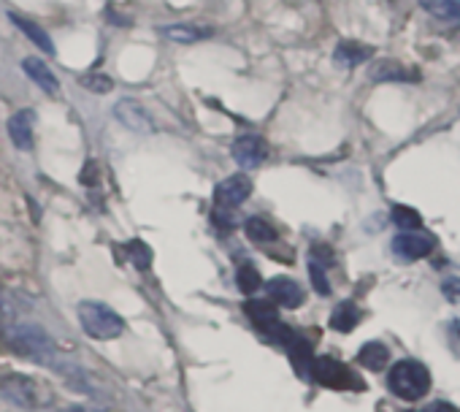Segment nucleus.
Wrapping results in <instances>:
<instances>
[{
  "mask_svg": "<svg viewBox=\"0 0 460 412\" xmlns=\"http://www.w3.org/2000/svg\"><path fill=\"white\" fill-rule=\"evenodd\" d=\"M4 339L9 342L12 350H17L20 355L33 358V361H39L44 366H55L60 361V353H58L55 342L49 339V334L41 331L33 323H12Z\"/></svg>",
  "mask_w": 460,
  "mask_h": 412,
  "instance_id": "obj_1",
  "label": "nucleus"
},
{
  "mask_svg": "<svg viewBox=\"0 0 460 412\" xmlns=\"http://www.w3.org/2000/svg\"><path fill=\"white\" fill-rule=\"evenodd\" d=\"M0 399L12 401L14 407L39 409V407H49L52 404V390L44 382H39L36 377L14 372V374L0 377Z\"/></svg>",
  "mask_w": 460,
  "mask_h": 412,
  "instance_id": "obj_2",
  "label": "nucleus"
},
{
  "mask_svg": "<svg viewBox=\"0 0 460 412\" xmlns=\"http://www.w3.org/2000/svg\"><path fill=\"white\" fill-rule=\"evenodd\" d=\"M387 385L398 399L406 401H417L430 390V372L425 363L414 361V358H403L398 361L390 374H387Z\"/></svg>",
  "mask_w": 460,
  "mask_h": 412,
  "instance_id": "obj_3",
  "label": "nucleus"
},
{
  "mask_svg": "<svg viewBox=\"0 0 460 412\" xmlns=\"http://www.w3.org/2000/svg\"><path fill=\"white\" fill-rule=\"evenodd\" d=\"M79 323L93 339H101V342L117 339L125 331V320L111 307H106L101 301H82L79 304Z\"/></svg>",
  "mask_w": 460,
  "mask_h": 412,
  "instance_id": "obj_4",
  "label": "nucleus"
},
{
  "mask_svg": "<svg viewBox=\"0 0 460 412\" xmlns=\"http://www.w3.org/2000/svg\"><path fill=\"white\" fill-rule=\"evenodd\" d=\"M312 374H314V380H320L328 388H363V382H358V377L344 363H339L336 358H328V355L312 361Z\"/></svg>",
  "mask_w": 460,
  "mask_h": 412,
  "instance_id": "obj_5",
  "label": "nucleus"
},
{
  "mask_svg": "<svg viewBox=\"0 0 460 412\" xmlns=\"http://www.w3.org/2000/svg\"><path fill=\"white\" fill-rule=\"evenodd\" d=\"M252 195V179L247 174H234L227 176L225 182L217 184L214 190V201L219 210H234V206H239L242 201H247Z\"/></svg>",
  "mask_w": 460,
  "mask_h": 412,
  "instance_id": "obj_6",
  "label": "nucleus"
},
{
  "mask_svg": "<svg viewBox=\"0 0 460 412\" xmlns=\"http://www.w3.org/2000/svg\"><path fill=\"white\" fill-rule=\"evenodd\" d=\"M114 117L119 120L122 128L133 130V133H155V120L152 114L133 98H122L114 103Z\"/></svg>",
  "mask_w": 460,
  "mask_h": 412,
  "instance_id": "obj_7",
  "label": "nucleus"
},
{
  "mask_svg": "<svg viewBox=\"0 0 460 412\" xmlns=\"http://www.w3.org/2000/svg\"><path fill=\"white\" fill-rule=\"evenodd\" d=\"M430 250H433V239L420 231H401L393 239V255L401 261H420L430 255Z\"/></svg>",
  "mask_w": 460,
  "mask_h": 412,
  "instance_id": "obj_8",
  "label": "nucleus"
},
{
  "mask_svg": "<svg viewBox=\"0 0 460 412\" xmlns=\"http://www.w3.org/2000/svg\"><path fill=\"white\" fill-rule=\"evenodd\" d=\"M269 157V144L261 136H239L234 141V160L242 168H258Z\"/></svg>",
  "mask_w": 460,
  "mask_h": 412,
  "instance_id": "obj_9",
  "label": "nucleus"
},
{
  "mask_svg": "<svg viewBox=\"0 0 460 412\" xmlns=\"http://www.w3.org/2000/svg\"><path fill=\"white\" fill-rule=\"evenodd\" d=\"M266 291H269V296H271L277 304H282L285 309H296V307L304 304V288H301L296 280H290V277H274V280L266 285Z\"/></svg>",
  "mask_w": 460,
  "mask_h": 412,
  "instance_id": "obj_10",
  "label": "nucleus"
},
{
  "mask_svg": "<svg viewBox=\"0 0 460 412\" xmlns=\"http://www.w3.org/2000/svg\"><path fill=\"white\" fill-rule=\"evenodd\" d=\"M420 9L447 25H457L460 22V0H417Z\"/></svg>",
  "mask_w": 460,
  "mask_h": 412,
  "instance_id": "obj_11",
  "label": "nucleus"
},
{
  "mask_svg": "<svg viewBox=\"0 0 460 412\" xmlns=\"http://www.w3.org/2000/svg\"><path fill=\"white\" fill-rule=\"evenodd\" d=\"M22 71H25L41 90H47L49 95H55V93L60 90L55 71H52L44 60H39V58H25V60H22Z\"/></svg>",
  "mask_w": 460,
  "mask_h": 412,
  "instance_id": "obj_12",
  "label": "nucleus"
},
{
  "mask_svg": "<svg viewBox=\"0 0 460 412\" xmlns=\"http://www.w3.org/2000/svg\"><path fill=\"white\" fill-rule=\"evenodd\" d=\"M9 136L14 141L17 149H31L33 147V112H17L12 120H9Z\"/></svg>",
  "mask_w": 460,
  "mask_h": 412,
  "instance_id": "obj_13",
  "label": "nucleus"
},
{
  "mask_svg": "<svg viewBox=\"0 0 460 412\" xmlns=\"http://www.w3.org/2000/svg\"><path fill=\"white\" fill-rule=\"evenodd\" d=\"M163 33H165V39H171V41L195 44V41L211 39V36H214V28H203V25H168V28H163Z\"/></svg>",
  "mask_w": 460,
  "mask_h": 412,
  "instance_id": "obj_14",
  "label": "nucleus"
},
{
  "mask_svg": "<svg viewBox=\"0 0 460 412\" xmlns=\"http://www.w3.org/2000/svg\"><path fill=\"white\" fill-rule=\"evenodd\" d=\"M12 22L39 47V49H44L47 55H55V44H52V39L44 33V28H39L36 22H31V20H25V17H20V14H12Z\"/></svg>",
  "mask_w": 460,
  "mask_h": 412,
  "instance_id": "obj_15",
  "label": "nucleus"
},
{
  "mask_svg": "<svg viewBox=\"0 0 460 412\" xmlns=\"http://www.w3.org/2000/svg\"><path fill=\"white\" fill-rule=\"evenodd\" d=\"M358 320H360V309H358L352 301L339 304V307L333 309V315H331V326H333L336 331H341V334H349V331L358 326Z\"/></svg>",
  "mask_w": 460,
  "mask_h": 412,
  "instance_id": "obj_16",
  "label": "nucleus"
},
{
  "mask_svg": "<svg viewBox=\"0 0 460 412\" xmlns=\"http://www.w3.org/2000/svg\"><path fill=\"white\" fill-rule=\"evenodd\" d=\"M387 358H390V350H387L382 342H368V345H363L360 353H358V361H360L366 369H371V372H379V369L387 363Z\"/></svg>",
  "mask_w": 460,
  "mask_h": 412,
  "instance_id": "obj_17",
  "label": "nucleus"
},
{
  "mask_svg": "<svg viewBox=\"0 0 460 412\" xmlns=\"http://www.w3.org/2000/svg\"><path fill=\"white\" fill-rule=\"evenodd\" d=\"M368 58H371V49L363 47V44L344 41V44L336 47V60L344 63V66H358V63H363V60H368Z\"/></svg>",
  "mask_w": 460,
  "mask_h": 412,
  "instance_id": "obj_18",
  "label": "nucleus"
},
{
  "mask_svg": "<svg viewBox=\"0 0 460 412\" xmlns=\"http://www.w3.org/2000/svg\"><path fill=\"white\" fill-rule=\"evenodd\" d=\"M247 312H250V318H252L263 331H269L271 326L279 323V315H277V309H274L269 301H250V304H247Z\"/></svg>",
  "mask_w": 460,
  "mask_h": 412,
  "instance_id": "obj_19",
  "label": "nucleus"
},
{
  "mask_svg": "<svg viewBox=\"0 0 460 412\" xmlns=\"http://www.w3.org/2000/svg\"><path fill=\"white\" fill-rule=\"evenodd\" d=\"M244 231H247V237H250L252 242H258V245H269V242L277 239V228H274L269 220H263V218H250L247 226H244Z\"/></svg>",
  "mask_w": 460,
  "mask_h": 412,
  "instance_id": "obj_20",
  "label": "nucleus"
},
{
  "mask_svg": "<svg viewBox=\"0 0 460 412\" xmlns=\"http://www.w3.org/2000/svg\"><path fill=\"white\" fill-rule=\"evenodd\" d=\"M393 223L403 231H420L422 228V218L411 206H395L393 210Z\"/></svg>",
  "mask_w": 460,
  "mask_h": 412,
  "instance_id": "obj_21",
  "label": "nucleus"
},
{
  "mask_svg": "<svg viewBox=\"0 0 460 412\" xmlns=\"http://www.w3.org/2000/svg\"><path fill=\"white\" fill-rule=\"evenodd\" d=\"M128 255H130L133 266H138L141 272H146V269H149V264H152V250H149L144 242H138V239L128 245Z\"/></svg>",
  "mask_w": 460,
  "mask_h": 412,
  "instance_id": "obj_22",
  "label": "nucleus"
},
{
  "mask_svg": "<svg viewBox=\"0 0 460 412\" xmlns=\"http://www.w3.org/2000/svg\"><path fill=\"white\" fill-rule=\"evenodd\" d=\"M261 285H263V280H261L255 266H242L239 269V288H242V293H258Z\"/></svg>",
  "mask_w": 460,
  "mask_h": 412,
  "instance_id": "obj_23",
  "label": "nucleus"
},
{
  "mask_svg": "<svg viewBox=\"0 0 460 412\" xmlns=\"http://www.w3.org/2000/svg\"><path fill=\"white\" fill-rule=\"evenodd\" d=\"M82 87H87L90 93L106 95V93L114 90V82H111V76H106V74H90V76H82Z\"/></svg>",
  "mask_w": 460,
  "mask_h": 412,
  "instance_id": "obj_24",
  "label": "nucleus"
},
{
  "mask_svg": "<svg viewBox=\"0 0 460 412\" xmlns=\"http://www.w3.org/2000/svg\"><path fill=\"white\" fill-rule=\"evenodd\" d=\"M309 272H312V282H314L317 293H320V296H331V282H328V277H325V266L317 264V261H312Z\"/></svg>",
  "mask_w": 460,
  "mask_h": 412,
  "instance_id": "obj_25",
  "label": "nucleus"
},
{
  "mask_svg": "<svg viewBox=\"0 0 460 412\" xmlns=\"http://www.w3.org/2000/svg\"><path fill=\"white\" fill-rule=\"evenodd\" d=\"M441 291H444V296H447L449 301H457V304H460V277H447V280L441 282Z\"/></svg>",
  "mask_w": 460,
  "mask_h": 412,
  "instance_id": "obj_26",
  "label": "nucleus"
},
{
  "mask_svg": "<svg viewBox=\"0 0 460 412\" xmlns=\"http://www.w3.org/2000/svg\"><path fill=\"white\" fill-rule=\"evenodd\" d=\"M9 326H12V315H9V309H6L4 299H0V339H4V336H6Z\"/></svg>",
  "mask_w": 460,
  "mask_h": 412,
  "instance_id": "obj_27",
  "label": "nucleus"
},
{
  "mask_svg": "<svg viewBox=\"0 0 460 412\" xmlns=\"http://www.w3.org/2000/svg\"><path fill=\"white\" fill-rule=\"evenodd\" d=\"M425 412H460L457 407H452L449 401H436V404H430Z\"/></svg>",
  "mask_w": 460,
  "mask_h": 412,
  "instance_id": "obj_28",
  "label": "nucleus"
},
{
  "mask_svg": "<svg viewBox=\"0 0 460 412\" xmlns=\"http://www.w3.org/2000/svg\"><path fill=\"white\" fill-rule=\"evenodd\" d=\"M411 412H417V409H411Z\"/></svg>",
  "mask_w": 460,
  "mask_h": 412,
  "instance_id": "obj_29",
  "label": "nucleus"
}]
</instances>
